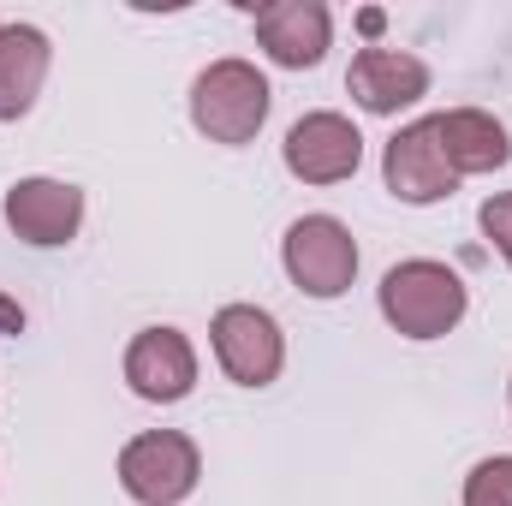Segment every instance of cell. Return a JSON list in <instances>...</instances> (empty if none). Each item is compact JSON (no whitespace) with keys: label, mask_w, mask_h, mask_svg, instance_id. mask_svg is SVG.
<instances>
[{"label":"cell","mask_w":512,"mask_h":506,"mask_svg":"<svg viewBox=\"0 0 512 506\" xmlns=\"http://www.w3.org/2000/svg\"><path fill=\"white\" fill-rule=\"evenodd\" d=\"M376 304H382L393 334H405V340H447L465 322L471 292H465L459 268H447L435 256H411V262H393L382 274Z\"/></svg>","instance_id":"obj_1"},{"label":"cell","mask_w":512,"mask_h":506,"mask_svg":"<svg viewBox=\"0 0 512 506\" xmlns=\"http://www.w3.org/2000/svg\"><path fill=\"white\" fill-rule=\"evenodd\" d=\"M268 108H274V90L251 60H209L191 84V126L227 149L251 143L268 120Z\"/></svg>","instance_id":"obj_2"},{"label":"cell","mask_w":512,"mask_h":506,"mask_svg":"<svg viewBox=\"0 0 512 506\" xmlns=\"http://www.w3.org/2000/svg\"><path fill=\"white\" fill-rule=\"evenodd\" d=\"M280 262H286V280L304 298L328 304V298L352 292V280H358V239L334 215H298L280 239Z\"/></svg>","instance_id":"obj_3"},{"label":"cell","mask_w":512,"mask_h":506,"mask_svg":"<svg viewBox=\"0 0 512 506\" xmlns=\"http://www.w3.org/2000/svg\"><path fill=\"white\" fill-rule=\"evenodd\" d=\"M203 477V453L179 429H149L120 447V489L143 506H179Z\"/></svg>","instance_id":"obj_4"},{"label":"cell","mask_w":512,"mask_h":506,"mask_svg":"<svg viewBox=\"0 0 512 506\" xmlns=\"http://www.w3.org/2000/svg\"><path fill=\"white\" fill-rule=\"evenodd\" d=\"M209 346H215V364L227 370V381H239V387H268L286 370V334H280V322L262 304H227V310H215Z\"/></svg>","instance_id":"obj_5"},{"label":"cell","mask_w":512,"mask_h":506,"mask_svg":"<svg viewBox=\"0 0 512 506\" xmlns=\"http://www.w3.org/2000/svg\"><path fill=\"white\" fill-rule=\"evenodd\" d=\"M280 155H286L292 179H304V185H340V179H352L364 167V131L352 126L346 114H334V108H316V114L292 120Z\"/></svg>","instance_id":"obj_6"},{"label":"cell","mask_w":512,"mask_h":506,"mask_svg":"<svg viewBox=\"0 0 512 506\" xmlns=\"http://www.w3.org/2000/svg\"><path fill=\"white\" fill-rule=\"evenodd\" d=\"M382 179H387V191H393L399 203H411V209H423V203H447V197L459 191V173L447 167V155H441V143H435V126H429V120H411V126H399L393 137H387Z\"/></svg>","instance_id":"obj_7"},{"label":"cell","mask_w":512,"mask_h":506,"mask_svg":"<svg viewBox=\"0 0 512 506\" xmlns=\"http://www.w3.org/2000/svg\"><path fill=\"white\" fill-rule=\"evenodd\" d=\"M12 239L36 245V251H54V245H72L78 227H84V191L66 185V179H18L0 203Z\"/></svg>","instance_id":"obj_8"},{"label":"cell","mask_w":512,"mask_h":506,"mask_svg":"<svg viewBox=\"0 0 512 506\" xmlns=\"http://www.w3.org/2000/svg\"><path fill=\"white\" fill-rule=\"evenodd\" d=\"M256 42L274 66L310 72V66H322V54L334 42V12L322 0H268V6H256Z\"/></svg>","instance_id":"obj_9"},{"label":"cell","mask_w":512,"mask_h":506,"mask_svg":"<svg viewBox=\"0 0 512 506\" xmlns=\"http://www.w3.org/2000/svg\"><path fill=\"white\" fill-rule=\"evenodd\" d=\"M126 381L149 405H179L197 387V346L179 328H143L126 346Z\"/></svg>","instance_id":"obj_10"},{"label":"cell","mask_w":512,"mask_h":506,"mask_svg":"<svg viewBox=\"0 0 512 506\" xmlns=\"http://www.w3.org/2000/svg\"><path fill=\"white\" fill-rule=\"evenodd\" d=\"M346 90L364 114H399L429 96V66L405 48H364V54H352Z\"/></svg>","instance_id":"obj_11"},{"label":"cell","mask_w":512,"mask_h":506,"mask_svg":"<svg viewBox=\"0 0 512 506\" xmlns=\"http://www.w3.org/2000/svg\"><path fill=\"white\" fill-rule=\"evenodd\" d=\"M429 126H435V143H441V155H447V167H453L459 179L495 173V167L512 161L507 126H501L495 114H483V108H447V114H435Z\"/></svg>","instance_id":"obj_12"},{"label":"cell","mask_w":512,"mask_h":506,"mask_svg":"<svg viewBox=\"0 0 512 506\" xmlns=\"http://www.w3.org/2000/svg\"><path fill=\"white\" fill-rule=\"evenodd\" d=\"M48 36L36 24H0V120H24L48 84Z\"/></svg>","instance_id":"obj_13"},{"label":"cell","mask_w":512,"mask_h":506,"mask_svg":"<svg viewBox=\"0 0 512 506\" xmlns=\"http://www.w3.org/2000/svg\"><path fill=\"white\" fill-rule=\"evenodd\" d=\"M465 506H512V459L507 453L471 465V477H465Z\"/></svg>","instance_id":"obj_14"},{"label":"cell","mask_w":512,"mask_h":506,"mask_svg":"<svg viewBox=\"0 0 512 506\" xmlns=\"http://www.w3.org/2000/svg\"><path fill=\"white\" fill-rule=\"evenodd\" d=\"M477 227H483V239L501 251V262L512 268V191H495L483 209H477Z\"/></svg>","instance_id":"obj_15"},{"label":"cell","mask_w":512,"mask_h":506,"mask_svg":"<svg viewBox=\"0 0 512 506\" xmlns=\"http://www.w3.org/2000/svg\"><path fill=\"white\" fill-rule=\"evenodd\" d=\"M6 334H24V304L0 292V340H6Z\"/></svg>","instance_id":"obj_16"}]
</instances>
